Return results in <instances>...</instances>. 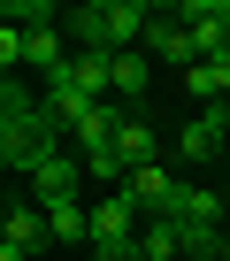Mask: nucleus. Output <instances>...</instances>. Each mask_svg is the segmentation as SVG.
Masks as SVG:
<instances>
[{"instance_id":"1","label":"nucleus","mask_w":230,"mask_h":261,"mask_svg":"<svg viewBox=\"0 0 230 261\" xmlns=\"http://www.w3.org/2000/svg\"><path fill=\"white\" fill-rule=\"evenodd\" d=\"M62 139H69V130L46 115V100H39L31 85H16V77L0 85V162H8V177H23V185H31L54 154H69Z\"/></svg>"},{"instance_id":"2","label":"nucleus","mask_w":230,"mask_h":261,"mask_svg":"<svg viewBox=\"0 0 230 261\" xmlns=\"http://www.w3.org/2000/svg\"><path fill=\"white\" fill-rule=\"evenodd\" d=\"M154 16L161 8H146V0H84V8H69L62 23H69L77 54H131V46H146Z\"/></svg>"},{"instance_id":"3","label":"nucleus","mask_w":230,"mask_h":261,"mask_svg":"<svg viewBox=\"0 0 230 261\" xmlns=\"http://www.w3.org/2000/svg\"><path fill=\"white\" fill-rule=\"evenodd\" d=\"M138 230H146V215L123 192H100L92 200V261H146L138 253Z\"/></svg>"},{"instance_id":"4","label":"nucleus","mask_w":230,"mask_h":261,"mask_svg":"<svg viewBox=\"0 0 230 261\" xmlns=\"http://www.w3.org/2000/svg\"><path fill=\"white\" fill-rule=\"evenodd\" d=\"M177 162H192V169H207V162H222L230 154V123H222V108H192V123L177 130V146H169Z\"/></svg>"},{"instance_id":"5","label":"nucleus","mask_w":230,"mask_h":261,"mask_svg":"<svg viewBox=\"0 0 230 261\" xmlns=\"http://www.w3.org/2000/svg\"><path fill=\"white\" fill-rule=\"evenodd\" d=\"M62 200H84V162H77V146L54 154V162L31 177V207H62Z\"/></svg>"},{"instance_id":"6","label":"nucleus","mask_w":230,"mask_h":261,"mask_svg":"<svg viewBox=\"0 0 230 261\" xmlns=\"http://www.w3.org/2000/svg\"><path fill=\"white\" fill-rule=\"evenodd\" d=\"M177 185H184V177H177L169 162H146V169H131V177H123V200H131L138 215H169Z\"/></svg>"},{"instance_id":"7","label":"nucleus","mask_w":230,"mask_h":261,"mask_svg":"<svg viewBox=\"0 0 230 261\" xmlns=\"http://www.w3.org/2000/svg\"><path fill=\"white\" fill-rule=\"evenodd\" d=\"M146 54H154V62H169V69H192V62H199V46H192V31L177 23V8H169V16H154Z\"/></svg>"},{"instance_id":"8","label":"nucleus","mask_w":230,"mask_h":261,"mask_svg":"<svg viewBox=\"0 0 230 261\" xmlns=\"http://www.w3.org/2000/svg\"><path fill=\"white\" fill-rule=\"evenodd\" d=\"M115 162H123V169H146V162H161V139H154L146 108H131V115H123V130H115Z\"/></svg>"},{"instance_id":"9","label":"nucleus","mask_w":230,"mask_h":261,"mask_svg":"<svg viewBox=\"0 0 230 261\" xmlns=\"http://www.w3.org/2000/svg\"><path fill=\"white\" fill-rule=\"evenodd\" d=\"M46 230H54V246H92V200H62V207H46Z\"/></svg>"},{"instance_id":"10","label":"nucleus","mask_w":230,"mask_h":261,"mask_svg":"<svg viewBox=\"0 0 230 261\" xmlns=\"http://www.w3.org/2000/svg\"><path fill=\"white\" fill-rule=\"evenodd\" d=\"M115 92L146 108V92H154V54H146V46H131V54H115Z\"/></svg>"},{"instance_id":"11","label":"nucleus","mask_w":230,"mask_h":261,"mask_svg":"<svg viewBox=\"0 0 230 261\" xmlns=\"http://www.w3.org/2000/svg\"><path fill=\"white\" fill-rule=\"evenodd\" d=\"M138 253H146V261H184V230H177L169 215H146V230H138Z\"/></svg>"},{"instance_id":"12","label":"nucleus","mask_w":230,"mask_h":261,"mask_svg":"<svg viewBox=\"0 0 230 261\" xmlns=\"http://www.w3.org/2000/svg\"><path fill=\"white\" fill-rule=\"evenodd\" d=\"M215 261H230V238H222V253H215Z\"/></svg>"},{"instance_id":"13","label":"nucleus","mask_w":230,"mask_h":261,"mask_svg":"<svg viewBox=\"0 0 230 261\" xmlns=\"http://www.w3.org/2000/svg\"><path fill=\"white\" fill-rule=\"evenodd\" d=\"M222 123H230V108H222Z\"/></svg>"}]
</instances>
